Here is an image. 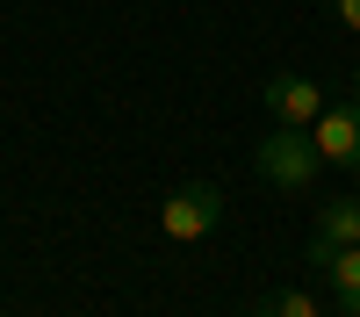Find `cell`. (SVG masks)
Instances as JSON below:
<instances>
[{
	"label": "cell",
	"instance_id": "6da1fadb",
	"mask_svg": "<svg viewBox=\"0 0 360 317\" xmlns=\"http://www.w3.org/2000/svg\"><path fill=\"white\" fill-rule=\"evenodd\" d=\"M252 166H259V181H266V188H281V195H303V188H317V173H324V152H317V137H310V130H288V123H274V130L259 137Z\"/></svg>",
	"mask_w": 360,
	"mask_h": 317
},
{
	"label": "cell",
	"instance_id": "7a4b0ae2",
	"mask_svg": "<svg viewBox=\"0 0 360 317\" xmlns=\"http://www.w3.org/2000/svg\"><path fill=\"white\" fill-rule=\"evenodd\" d=\"M217 224H224V188H217V181H188V188H173L166 209H159V231H166L173 245H195V238H209Z\"/></svg>",
	"mask_w": 360,
	"mask_h": 317
},
{
	"label": "cell",
	"instance_id": "3957f363",
	"mask_svg": "<svg viewBox=\"0 0 360 317\" xmlns=\"http://www.w3.org/2000/svg\"><path fill=\"white\" fill-rule=\"evenodd\" d=\"M346 245H360V195H324L317 202V238L303 245V259H310V267L324 274V267H332V252H346Z\"/></svg>",
	"mask_w": 360,
	"mask_h": 317
},
{
	"label": "cell",
	"instance_id": "277c9868",
	"mask_svg": "<svg viewBox=\"0 0 360 317\" xmlns=\"http://www.w3.org/2000/svg\"><path fill=\"white\" fill-rule=\"evenodd\" d=\"M310 137H317L324 166L360 173V94H353V101H324V115L310 123Z\"/></svg>",
	"mask_w": 360,
	"mask_h": 317
},
{
	"label": "cell",
	"instance_id": "5b68a950",
	"mask_svg": "<svg viewBox=\"0 0 360 317\" xmlns=\"http://www.w3.org/2000/svg\"><path fill=\"white\" fill-rule=\"evenodd\" d=\"M266 115L288 123V130H310L324 115V86L310 72H274V79H266Z\"/></svg>",
	"mask_w": 360,
	"mask_h": 317
},
{
	"label": "cell",
	"instance_id": "8992f818",
	"mask_svg": "<svg viewBox=\"0 0 360 317\" xmlns=\"http://www.w3.org/2000/svg\"><path fill=\"white\" fill-rule=\"evenodd\" d=\"M324 281H332V296H339V310H360V245L332 252V267H324Z\"/></svg>",
	"mask_w": 360,
	"mask_h": 317
},
{
	"label": "cell",
	"instance_id": "52a82bcc",
	"mask_svg": "<svg viewBox=\"0 0 360 317\" xmlns=\"http://www.w3.org/2000/svg\"><path fill=\"white\" fill-rule=\"evenodd\" d=\"M259 317H332V310H324L310 288H274V296L259 303Z\"/></svg>",
	"mask_w": 360,
	"mask_h": 317
},
{
	"label": "cell",
	"instance_id": "ba28073f",
	"mask_svg": "<svg viewBox=\"0 0 360 317\" xmlns=\"http://www.w3.org/2000/svg\"><path fill=\"white\" fill-rule=\"evenodd\" d=\"M332 15H339L346 37H360V0H332Z\"/></svg>",
	"mask_w": 360,
	"mask_h": 317
},
{
	"label": "cell",
	"instance_id": "9c48e42d",
	"mask_svg": "<svg viewBox=\"0 0 360 317\" xmlns=\"http://www.w3.org/2000/svg\"><path fill=\"white\" fill-rule=\"evenodd\" d=\"M332 317H360V310H332Z\"/></svg>",
	"mask_w": 360,
	"mask_h": 317
},
{
	"label": "cell",
	"instance_id": "30bf717a",
	"mask_svg": "<svg viewBox=\"0 0 360 317\" xmlns=\"http://www.w3.org/2000/svg\"><path fill=\"white\" fill-rule=\"evenodd\" d=\"M353 94H360V72H353Z\"/></svg>",
	"mask_w": 360,
	"mask_h": 317
},
{
	"label": "cell",
	"instance_id": "8fae6325",
	"mask_svg": "<svg viewBox=\"0 0 360 317\" xmlns=\"http://www.w3.org/2000/svg\"><path fill=\"white\" fill-rule=\"evenodd\" d=\"M238 317H259V310H238Z\"/></svg>",
	"mask_w": 360,
	"mask_h": 317
}]
</instances>
